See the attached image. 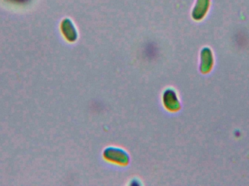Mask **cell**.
I'll return each instance as SVG.
<instances>
[{"mask_svg":"<svg viewBox=\"0 0 249 186\" xmlns=\"http://www.w3.org/2000/svg\"><path fill=\"white\" fill-rule=\"evenodd\" d=\"M13 1H20V2H23V1H27V0H13Z\"/></svg>","mask_w":249,"mask_h":186,"instance_id":"cell-1","label":"cell"}]
</instances>
